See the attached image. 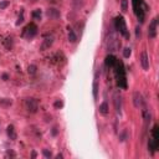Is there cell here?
<instances>
[{
	"label": "cell",
	"mask_w": 159,
	"mask_h": 159,
	"mask_svg": "<svg viewBox=\"0 0 159 159\" xmlns=\"http://www.w3.org/2000/svg\"><path fill=\"white\" fill-rule=\"evenodd\" d=\"M114 68V73H116V78H117V83L120 88H127V77H125V70H124V65L122 61L117 60L116 65L113 66Z\"/></svg>",
	"instance_id": "1"
},
{
	"label": "cell",
	"mask_w": 159,
	"mask_h": 159,
	"mask_svg": "<svg viewBox=\"0 0 159 159\" xmlns=\"http://www.w3.org/2000/svg\"><path fill=\"white\" fill-rule=\"evenodd\" d=\"M133 2V10L135 16L138 17L139 22H144V17H145V11L148 9V6L145 5L144 0H132Z\"/></svg>",
	"instance_id": "2"
},
{
	"label": "cell",
	"mask_w": 159,
	"mask_h": 159,
	"mask_svg": "<svg viewBox=\"0 0 159 159\" xmlns=\"http://www.w3.org/2000/svg\"><path fill=\"white\" fill-rule=\"evenodd\" d=\"M114 27L116 30L127 40H129V31L127 29V24H125V20L123 16L118 15L116 19H114Z\"/></svg>",
	"instance_id": "3"
},
{
	"label": "cell",
	"mask_w": 159,
	"mask_h": 159,
	"mask_svg": "<svg viewBox=\"0 0 159 159\" xmlns=\"http://www.w3.org/2000/svg\"><path fill=\"white\" fill-rule=\"evenodd\" d=\"M36 34H37V26H36V24H34V22H30L25 29H24V31H22V36L25 37V39H32V37H35L36 36Z\"/></svg>",
	"instance_id": "4"
},
{
	"label": "cell",
	"mask_w": 159,
	"mask_h": 159,
	"mask_svg": "<svg viewBox=\"0 0 159 159\" xmlns=\"http://www.w3.org/2000/svg\"><path fill=\"white\" fill-rule=\"evenodd\" d=\"M25 108L30 113H36L37 109H39V102H37V99H35V98H27L25 101Z\"/></svg>",
	"instance_id": "5"
},
{
	"label": "cell",
	"mask_w": 159,
	"mask_h": 159,
	"mask_svg": "<svg viewBox=\"0 0 159 159\" xmlns=\"http://www.w3.org/2000/svg\"><path fill=\"white\" fill-rule=\"evenodd\" d=\"M107 47H108V51H116L117 48L120 47V42L116 37V35H113V34L109 35V39L107 40Z\"/></svg>",
	"instance_id": "6"
},
{
	"label": "cell",
	"mask_w": 159,
	"mask_h": 159,
	"mask_svg": "<svg viewBox=\"0 0 159 159\" xmlns=\"http://www.w3.org/2000/svg\"><path fill=\"white\" fill-rule=\"evenodd\" d=\"M157 25H158V19L154 17L149 24V30H148V36L150 39H154L157 36Z\"/></svg>",
	"instance_id": "7"
},
{
	"label": "cell",
	"mask_w": 159,
	"mask_h": 159,
	"mask_svg": "<svg viewBox=\"0 0 159 159\" xmlns=\"http://www.w3.org/2000/svg\"><path fill=\"white\" fill-rule=\"evenodd\" d=\"M133 103H134V107H137V108H142V107H144V99H143V97H142V94L139 93V92H134L133 93Z\"/></svg>",
	"instance_id": "8"
},
{
	"label": "cell",
	"mask_w": 159,
	"mask_h": 159,
	"mask_svg": "<svg viewBox=\"0 0 159 159\" xmlns=\"http://www.w3.org/2000/svg\"><path fill=\"white\" fill-rule=\"evenodd\" d=\"M140 63H142L143 70H148V68H149V58H148V55H147L145 51L142 52V56H140Z\"/></svg>",
	"instance_id": "9"
},
{
	"label": "cell",
	"mask_w": 159,
	"mask_h": 159,
	"mask_svg": "<svg viewBox=\"0 0 159 159\" xmlns=\"http://www.w3.org/2000/svg\"><path fill=\"white\" fill-rule=\"evenodd\" d=\"M116 61H117V58H116L113 55H107V56H106V60H104V63H106L107 67L113 68V66L116 65Z\"/></svg>",
	"instance_id": "10"
},
{
	"label": "cell",
	"mask_w": 159,
	"mask_h": 159,
	"mask_svg": "<svg viewBox=\"0 0 159 159\" xmlns=\"http://www.w3.org/2000/svg\"><path fill=\"white\" fill-rule=\"evenodd\" d=\"M155 143H159V127L158 124H154L153 129H152V137H150Z\"/></svg>",
	"instance_id": "11"
},
{
	"label": "cell",
	"mask_w": 159,
	"mask_h": 159,
	"mask_svg": "<svg viewBox=\"0 0 159 159\" xmlns=\"http://www.w3.org/2000/svg\"><path fill=\"white\" fill-rule=\"evenodd\" d=\"M113 102H114V108H116L117 113H119V112H120V106H122L120 96H119V94H114V97H113Z\"/></svg>",
	"instance_id": "12"
},
{
	"label": "cell",
	"mask_w": 159,
	"mask_h": 159,
	"mask_svg": "<svg viewBox=\"0 0 159 159\" xmlns=\"http://www.w3.org/2000/svg\"><path fill=\"white\" fill-rule=\"evenodd\" d=\"M46 14H47V16L51 17V19H57V17H60V11H58L57 9H53V7L48 9V10L46 11Z\"/></svg>",
	"instance_id": "13"
},
{
	"label": "cell",
	"mask_w": 159,
	"mask_h": 159,
	"mask_svg": "<svg viewBox=\"0 0 159 159\" xmlns=\"http://www.w3.org/2000/svg\"><path fill=\"white\" fill-rule=\"evenodd\" d=\"M52 42H53L52 37H46V39L43 40L42 45H41V50L43 51V50H46V48H50V47H51V45H52Z\"/></svg>",
	"instance_id": "14"
},
{
	"label": "cell",
	"mask_w": 159,
	"mask_h": 159,
	"mask_svg": "<svg viewBox=\"0 0 159 159\" xmlns=\"http://www.w3.org/2000/svg\"><path fill=\"white\" fill-rule=\"evenodd\" d=\"M68 41H70V42H76V41H77V36H76L73 29L70 27V26H68Z\"/></svg>",
	"instance_id": "15"
},
{
	"label": "cell",
	"mask_w": 159,
	"mask_h": 159,
	"mask_svg": "<svg viewBox=\"0 0 159 159\" xmlns=\"http://www.w3.org/2000/svg\"><path fill=\"white\" fill-rule=\"evenodd\" d=\"M7 135H9V138L12 139V140L16 139V132H15L14 125H9V127H7Z\"/></svg>",
	"instance_id": "16"
},
{
	"label": "cell",
	"mask_w": 159,
	"mask_h": 159,
	"mask_svg": "<svg viewBox=\"0 0 159 159\" xmlns=\"http://www.w3.org/2000/svg\"><path fill=\"white\" fill-rule=\"evenodd\" d=\"M98 109H99V113H101V114L106 116V114L108 113V103L104 101V102H103V103L99 106V108H98Z\"/></svg>",
	"instance_id": "17"
},
{
	"label": "cell",
	"mask_w": 159,
	"mask_h": 159,
	"mask_svg": "<svg viewBox=\"0 0 159 159\" xmlns=\"http://www.w3.org/2000/svg\"><path fill=\"white\" fill-rule=\"evenodd\" d=\"M72 5L75 9H81L84 5V0H72Z\"/></svg>",
	"instance_id": "18"
},
{
	"label": "cell",
	"mask_w": 159,
	"mask_h": 159,
	"mask_svg": "<svg viewBox=\"0 0 159 159\" xmlns=\"http://www.w3.org/2000/svg\"><path fill=\"white\" fill-rule=\"evenodd\" d=\"M97 96H98V82L94 81L93 82V98L97 99Z\"/></svg>",
	"instance_id": "19"
},
{
	"label": "cell",
	"mask_w": 159,
	"mask_h": 159,
	"mask_svg": "<svg viewBox=\"0 0 159 159\" xmlns=\"http://www.w3.org/2000/svg\"><path fill=\"white\" fill-rule=\"evenodd\" d=\"M32 17L34 19H41V10L40 9H36V10H34V12H32Z\"/></svg>",
	"instance_id": "20"
},
{
	"label": "cell",
	"mask_w": 159,
	"mask_h": 159,
	"mask_svg": "<svg viewBox=\"0 0 159 159\" xmlns=\"http://www.w3.org/2000/svg\"><path fill=\"white\" fill-rule=\"evenodd\" d=\"M120 6H122V11L125 12L128 10V0H122L120 1Z\"/></svg>",
	"instance_id": "21"
},
{
	"label": "cell",
	"mask_w": 159,
	"mask_h": 159,
	"mask_svg": "<svg viewBox=\"0 0 159 159\" xmlns=\"http://www.w3.org/2000/svg\"><path fill=\"white\" fill-rule=\"evenodd\" d=\"M130 53H132V50H130L129 47H125L124 51H123V56H124L125 58H128V57L130 56Z\"/></svg>",
	"instance_id": "22"
},
{
	"label": "cell",
	"mask_w": 159,
	"mask_h": 159,
	"mask_svg": "<svg viewBox=\"0 0 159 159\" xmlns=\"http://www.w3.org/2000/svg\"><path fill=\"white\" fill-rule=\"evenodd\" d=\"M9 1L7 0H5V1H0V10H2V9H5V7H7L9 6Z\"/></svg>",
	"instance_id": "23"
},
{
	"label": "cell",
	"mask_w": 159,
	"mask_h": 159,
	"mask_svg": "<svg viewBox=\"0 0 159 159\" xmlns=\"http://www.w3.org/2000/svg\"><path fill=\"white\" fill-rule=\"evenodd\" d=\"M22 21H24V10L21 9V15L19 16V20L16 21V25H20V24H21Z\"/></svg>",
	"instance_id": "24"
},
{
	"label": "cell",
	"mask_w": 159,
	"mask_h": 159,
	"mask_svg": "<svg viewBox=\"0 0 159 159\" xmlns=\"http://www.w3.org/2000/svg\"><path fill=\"white\" fill-rule=\"evenodd\" d=\"M29 73H31V75L36 73V66H35V65H31V66H29Z\"/></svg>",
	"instance_id": "25"
},
{
	"label": "cell",
	"mask_w": 159,
	"mask_h": 159,
	"mask_svg": "<svg viewBox=\"0 0 159 159\" xmlns=\"http://www.w3.org/2000/svg\"><path fill=\"white\" fill-rule=\"evenodd\" d=\"M53 106H55V108H61V107L63 106V102H62V101H56Z\"/></svg>",
	"instance_id": "26"
},
{
	"label": "cell",
	"mask_w": 159,
	"mask_h": 159,
	"mask_svg": "<svg viewBox=\"0 0 159 159\" xmlns=\"http://www.w3.org/2000/svg\"><path fill=\"white\" fill-rule=\"evenodd\" d=\"M42 153H43V155H45L46 158H51V157H52V154H51V152H48L47 149H43V150H42Z\"/></svg>",
	"instance_id": "27"
},
{
	"label": "cell",
	"mask_w": 159,
	"mask_h": 159,
	"mask_svg": "<svg viewBox=\"0 0 159 159\" xmlns=\"http://www.w3.org/2000/svg\"><path fill=\"white\" fill-rule=\"evenodd\" d=\"M135 36H137V39H139V37H140V29H139V27H137V29H135Z\"/></svg>",
	"instance_id": "28"
},
{
	"label": "cell",
	"mask_w": 159,
	"mask_h": 159,
	"mask_svg": "<svg viewBox=\"0 0 159 159\" xmlns=\"http://www.w3.org/2000/svg\"><path fill=\"white\" fill-rule=\"evenodd\" d=\"M6 155H10V157H15V153H14V152H10V150H9V152L6 153Z\"/></svg>",
	"instance_id": "29"
},
{
	"label": "cell",
	"mask_w": 159,
	"mask_h": 159,
	"mask_svg": "<svg viewBox=\"0 0 159 159\" xmlns=\"http://www.w3.org/2000/svg\"><path fill=\"white\" fill-rule=\"evenodd\" d=\"M56 158H57V159H62V158H63V155H62V154H57V155H56Z\"/></svg>",
	"instance_id": "30"
},
{
	"label": "cell",
	"mask_w": 159,
	"mask_h": 159,
	"mask_svg": "<svg viewBox=\"0 0 159 159\" xmlns=\"http://www.w3.org/2000/svg\"><path fill=\"white\" fill-rule=\"evenodd\" d=\"M56 133H57V128H53V130H52V134H53V135H55V134H56Z\"/></svg>",
	"instance_id": "31"
},
{
	"label": "cell",
	"mask_w": 159,
	"mask_h": 159,
	"mask_svg": "<svg viewBox=\"0 0 159 159\" xmlns=\"http://www.w3.org/2000/svg\"><path fill=\"white\" fill-rule=\"evenodd\" d=\"M31 157H32V158H36V153H35V152H32V154H31Z\"/></svg>",
	"instance_id": "32"
}]
</instances>
